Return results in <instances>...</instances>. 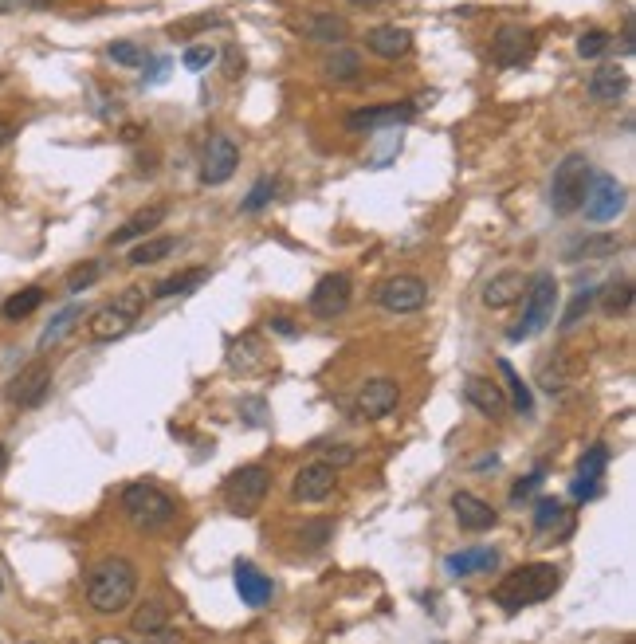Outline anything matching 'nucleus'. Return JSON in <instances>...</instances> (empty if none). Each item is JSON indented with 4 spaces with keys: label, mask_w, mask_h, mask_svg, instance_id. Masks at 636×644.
<instances>
[{
    "label": "nucleus",
    "mask_w": 636,
    "mask_h": 644,
    "mask_svg": "<svg viewBox=\"0 0 636 644\" xmlns=\"http://www.w3.org/2000/svg\"><path fill=\"white\" fill-rule=\"evenodd\" d=\"M138 597V570L130 558H103L87 574V605L103 617L130 609Z\"/></svg>",
    "instance_id": "nucleus-1"
},
{
    "label": "nucleus",
    "mask_w": 636,
    "mask_h": 644,
    "mask_svg": "<svg viewBox=\"0 0 636 644\" xmlns=\"http://www.w3.org/2000/svg\"><path fill=\"white\" fill-rule=\"evenodd\" d=\"M562 586V570L550 566V562H530V566H519L511 570L495 590H491V601L503 605L507 613H519L527 605H538L546 597H554Z\"/></svg>",
    "instance_id": "nucleus-2"
},
{
    "label": "nucleus",
    "mask_w": 636,
    "mask_h": 644,
    "mask_svg": "<svg viewBox=\"0 0 636 644\" xmlns=\"http://www.w3.org/2000/svg\"><path fill=\"white\" fill-rule=\"evenodd\" d=\"M122 511H126V519L138 527V531H146V535H154V531H165L173 519H177V503L154 487V483H130L126 491H122Z\"/></svg>",
    "instance_id": "nucleus-3"
},
{
    "label": "nucleus",
    "mask_w": 636,
    "mask_h": 644,
    "mask_svg": "<svg viewBox=\"0 0 636 644\" xmlns=\"http://www.w3.org/2000/svg\"><path fill=\"white\" fill-rule=\"evenodd\" d=\"M142 311H146V291H142V287H126L114 303L99 307V311L87 319L91 342H118V338H126V334L134 330V322H138Z\"/></svg>",
    "instance_id": "nucleus-4"
},
{
    "label": "nucleus",
    "mask_w": 636,
    "mask_h": 644,
    "mask_svg": "<svg viewBox=\"0 0 636 644\" xmlns=\"http://www.w3.org/2000/svg\"><path fill=\"white\" fill-rule=\"evenodd\" d=\"M554 311H558V279L550 271H538L527 279V303H523V319L519 326L507 330L511 342H523V338H534L538 330H546L554 322Z\"/></svg>",
    "instance_id": "nucleus-5"
},
{
    "label": "nucleus",
    "mask_w": 636,
    "mask_h": 644,
    "mask_svg": "<svg viewBox=\"0 0 636 644\" xmlns=\"http://www.w3.org/2000/svg\"><path fill=\"white\" fill-rule=\"evenodd\" d=\"M589 177H593V165L585 154H566L562 165L554 169V181H550V209L558 216H574L582 209L585 189H589Z\"/></svg>",
    "instance_id": "nucleus-6"
},
{
    "label": "nucleus",
    "mask_w": 636,
    "mask_h": 644,
    "mask_svg": "<svg viewBox=\"0 0 636 644\" xmlns=\"http://www.w3.org/2000/svg\"><path fill=\"white\" fill-rule=\"evenodd\" d=\"M267 491H271V472H267L264 464L236 468V472L224 480V487H220L224 507L236 511V515H256V511L264 507Z\"/></svg>",
    "instance_id": "nucleus-7"
},
{
    "label": "nucleus",
    "mask_w": 636,
    "mask_h": 644,
    "mask_svg": "<svg viewBox=\"0 0 636 644\" xmlns=\"http://www.w3.org/2000/svg\"><path fill=\"white\" fill-rule=\"evenodd\" d=\"M373 299H377V307H385L393 315H413V311H421L424 303H428V283H424L421 275H405L401 271V275L381 279Z\"/></svg>",
    "instance_id": "nucleus-8"
},
{
    "label": "nucleus",
    "mask_w": 636,
    "mask_h": 644,
    "mask_svg": "<svg viewBox=\"0 0 636 644\" xmlns=\"http://www.w3.org/2000/svg\"><path fill=\"white\" fill-rule=\"evenodd\" d=\"M582 209L593 224L617 220V216L625 213V185H621L613 173H593V177H589V189H585Z\"/></svg>",
    "instance_id": "nucleus-9"
},
{
    "label": "nucleus",
    "mask_w": 636,
    "mask_h": 644,
    "mask_svg": "<svg viewBox=\"0 0 636 644\" xmlns=\"http://www.w3.org/2000/svg\"><path fill=\"white\" fill-rule=\"evenodd\" d=\"M48 393H52V366H48V362L24 366L20 374L4 385V397H8V405H16V409H36V405L48 401Z\"/></svg>",
    "instance_id": "nucleus-10"
},
{
    "label": "nucleus",
    "mask_w": 636,
    "mask_h": 644,
    "mask_svg": "<svg viewBox=\"0 0 636 644\" xmlns=\"http://www.w3.org/2000/svg\"><path fill=\"white\" fill-rule=\"evenodd\" d=\"M350 299H354V283H350V275L330 271V275H322V279L315 283V291H311L307 307H311V315H315V319H338V315L350 307Z\"/></svg>",
    "instance_id": "nucleus-11"
},
{
    "label": "nucleus",
    "mask_w": 636,
    "mask_h": 644,
    "mask_svg": "<svg viewBox=\"0 0 636 644\" xmlns=\"http://www.w3.org/2000/svg\"><path fill=\"white\" fill-rule=\"evenodd\" d=\"M240 165V146L228 134H212L205 154H201V181L205 185H224Z\"/></svg>",
    "instance_id": "nucleus-12"
},
{
    "label": "nucleus",
    "mask_w": 636,
    "mask_h": 644,
    "mask_svg": "<svg viewBox=\"0 0 636 644\" xmlns=\"http://www.w3.org/2000/svg\"><path fill=\"white\" fill-rule=\"evenodd\" d=\"M334 487H338V468H330L326 460H311V464L299 468V476L291 483V495L299 503H322V499L334 495Z\"/></svg>",
    "instance_id": "nucleus-13"
},
{
    "label": "nucleus",
    "mask_w": 636,
    "mask_h": 644,
    "mask_svg": "<svg viewBox=\"0 0 636 644\" xmlns=\"http://www.w3.org/2000/svg\"><path fill=\"white\" fill-rule=\"evenodd\" d=\"M534 55V32L523 24H503L491 40V63L499 67H519Z\"/></svg>",
    "instance_id": "nucleus-14"
},
{
    "label": "nucleus",
    "mask_w": 636,
    "mask_h": 644,
    "mask_svg": "<svg viewBox=\"0 0 636 644\" xmlns=\"http://www.w3.org/2000/svg\"><path fill=\"white\" fill-rule=\"evenodd\" d=\"M417 103H381V107H366L354 110L346 118V126L354 134H373V130H385V126H401V122H413L417 118Z\"/></svg>",
    "instance_id": "nucleus-15"
},
{
    "label": "nucleus",
    "mask_w": 636,
    "mask_h": 644,
    "mask_svg": "<svg viewBox=\"0 0 636 644\" xmlns=\"http://www.w3.org/2000/svg\"><path fill=\"white\" fill-rule=\"evenodd\" d=\"M397 401H401V385H397L393 377H373V381H366V385L358 389L354 409H358V417L377 421V417H389V413L397 409Z\"/></svg>",
    "instance_id": "nucleus-16"
},
{
    "label": "nucleus",
    "mask_w": 636,
    "mask_h": 644,
    "mask_svg": "<svg viewBox=\"0 0 636 644\" xmlns=\"http://www.w3.org/2000/svg\"><path fill=\"white\" fill-rule=\"evenodd\" d=\"M452 511H456V523H460L464 531H472V535H479V531H491V527L499 523L495 507H491L487 499L472 495V491H456V495H452Z\"/></svg>",
    "instance_id": "nucleus-17"
},
{
    "label": "nucleus",
    "mask_w": 636,
    "mask_h": 644,
    "mask_svg": "<svg viewBox=\"0 0 636 644\" xmlns=\"http://www.w3.org/2000/svg\"><path fill=\"white\" fill-rule=\"evenodd\" d=\"M605 464H609V448L605 444H597V448H589L582 456V464H578V476L570 483V495L585 503V499H593L597 491H601V476H605Z\"/></svg>",
    "instance_id": "nucleus-18"
},
{
    "label": "nucleus",
    "mask_w": 636,
    "mask_h": 644,
    "mask_svg": "<svg viewBox=\"0 0 636 644\" xmlns=\"http://www.w3.org/2000/svg\"><path fill=\"white\" fill-rule=\"evenodd\" d=\"M295 32H303L315 44H342L350 36V24L342 16H334V12H303L295 20Z\"/></svg>",
    "instance_id": "nucleus-19"
},
{
    "label": "nucleus",
    "mask_w": 636,
    "mask_h": 644,
    "mask_svg": "<svg viewBox=\"0 0 636 644\" xmlns=\"http://www.w3.org/2000/svg\"><path fill=\"white\" fill-rule=\"evenodd\" d=\"M464 401L479 409L483 417H491V421H499L511 405H507V393H503V385H495V381H487V377H468L464 381Z\"/></svg>",
    "instance_id": "nucleus-20"
},
{
    "label": "nucleus",
    "mask_w": 636,
    "mask_h": 644,
    "mask_svg": "<svg viewBox=\"0 0 636 644\" xmlns=\"http://www.w3.org/2000/svg\"><path fill=\"white\" fill-rule=\"evenodd\" d=\"M523 291H527V275L523 271H499V275H491L483 283V303L491 311H503V307H515L523 299Z\"/></svg>",
    "instance_id": "nucleus-21"
},
{
    "label": "nucleus",
    "mask_w": 636,
    "mask_h": 644,
    "mask_svg": "<svg viewBox=\"0 0 636 644\" xmlns=\"http://www.w3.org/2000/svg\"><path fill=\"white\" fill-rule=\"evenodd\" d=\"M495 566H499V550H491V546H468V550H456V554L444 558V570H448L452 578L487 574V570H495Z\"/></svg>",
    "instance_id": "nucleus-22"
},
{
    "label": "nucleus",
    "mask_w": 636,
    "mask_h": 644,
    "mask_svg": "<svg viewBox=\"0 0 636 644\" xmlns=\"http://www.w3.org/2000/svg\"><path fill=\"white\" fill-rule=\"evenodd\" d=\"M629 91V71L621 67V63H605V67H597L593 75H589V95H593V103H617L621 95Z\"/></svg>",
    "instance_id": "nucleus-23"
},
{
    "label": "nucleus",
    "mask_w": 636,
    "mask_h": 644,
    "mask_svg": "<svg viewBox=\"0 0 636 644\" xmlns=\"http://www.w3.org/2000/svg\"><path fill=\"white\" fill-rule=\"evenodd\" d=\"M366 48L381 59H397L413 48V32L409 28H397V24H377L366 32Z\"/></svg>",
    "instance_id": "nucleus-24"
},
{
    "label": "nucleus",
    "mask_w": 636,
    "mask_h": 644,
    "mask_svg": "<svg viewBox=\"0 0 636 644\" xmlns=\"http://www.w3.org/2000/svg\"><path fill=\"white\" fill-rule=\"evenodd\" d=\"M236 593H240V601L244 605H252V609H264L267 601H271V578L260 574L252 562H236Z\"/></svg>",
    "instance_id": "nucleus-25"
},
{
    "label": "nucleus",
    "mask_w": 636,
    "mask_h": 644,
    "mask_svg": "<svg viewBox=\"0 0 636 644\" xmlns=\"http://www.w3.org/2000/svg\"><path fill=\"white\" fill-rule=\"evenodd\" d=\"M165 216H169V209H165V205H150V209L134 213L126 224H122V228H118V232H114V236H110V244H114V248H122V244H130V240H138V236L154 232Z\"/></svg>",
    "instance_id": "nucleus-26"
},
{
    "label": "nucleus",
    "mask_w": 636,
    "mask_h": 644,
    "mask_svg": "<svg viewBox=\"0 0 636 644\" xmlns=\"http://www.w3.org/2000/svg\"><path fill=\"white\" fill-rule=\"evenodd\" d=\"M613 252H621V240L617 236H585V240L566 248V260L570 264H578V260H605Z\"/></svg>",
    "instance_id": "nucleus-27"
},
{
    "label": "nucleus",
    "mask_w": 636,
    "mask_h": 644,
    "mask_svg": "<svg viewBox=\"0 0 636 644\" xmlns=\"http://www.w3.org/2000/svg\"><path fill=\"white\" fill-rule=\"evenodd\" d=\"M40 303H44V287H24V291H16L12 299H4L0 319L4 322L28 319V315H36V311H40Z\"/></svg>",
    "instance_id": "nucleus-28"
},
{
    "label": "nucleus",
    "mask_w": 636,
    "mask_h": 644,
    "mask_svg": "<svg viewBox=\"0 0 636 644\" xmlns=\"http://www.w3.org/2000/svg\"><path fill=\"white\" fill-rule=\"evenodd\" d=\"M165 625H169V609H165L161 601L138 605V609H134V621H130V629H134L138 637H158V633H165Z\"/></svg>",
    "instance_id": "nucleus-29"
},
{
    "label": "nucleus",
    "mask_w": 636,
    "mask_h": 644,
    "mask_svg": "<svg viewBox=\"0 0 636 644\" xmlns=\"http://www.w3.org/2000/svg\"><path fill=\"white\" fill-rule=\"evenodd\" d=\"M499 374H503V381H507V389H511V409L519 413V417H530L534 413V397H530V385L519 377V370L507 362V358H499Z\"/></svg>",
    "instance_id": "nucleus-30"
},
{
    "label": "nucleus",
    "mask_w": 636,
    "mask_h": 644,
    "mask_svg": "<svg viewBox=\"0 0 636 644\" xmlns=\"http://www.w3.org/2000/svg\"><path fill=\"white\" fill-rule=\"evenodd\" d=\"M558 527H562V531L570 527L566 503H562V499H550V495H546V499H538V503H534V531H538V535H546V531H558Z\"/></svg>",
    "instance_id": "nucleus-31"
},
{
    "label": "nucleus",
    "mask_w": 636,
    "mask_h": 644,
    "mask_svg": "<svg viewBox=\"0 0 636 644\" xmlns=\"http://www.w3.org/2000/svg\"><path fill=\"white\" fill-rule=\"evenodd\" d=\"M538 385L550 393V397H558V393H566L570 385H574V370H570V362L566 358H546L542 366H538Z\"/></svg>",
    "instance_id": "nucleus-32"
},
{
    "label": "nucleus",
    "mask_w": 636,
    "mask_h": 644,
    "mask_svg": "<svg viewBox=\"0 0 636 644\" xmlns=\"http://www.w3.org/2000/svg\"><path fill=\"white\" fill-rule=\"evenodd\" d=\"M209 279V268H193V271H177L169 279H161L154 287V299H173V295H189L193 287H201Z\"/></svg>",
    "instance_id": "nucleus-33"
},
{
    "label": "nucleus",
    "mask_w": 636,
    "mask_h": 644,
    "mask_svg": "<svg viewBox=\"0 0 636 644\" xmlns=\"http://www.w3.org/2000/svg\"><path fill=\"white\" fill-rule=\"evenodd\" d=\"M322 71H326L334 83H350V79H358V75H362V55L350 52V48H338L334 55H326Z\"/></svg>",
    "instance_id": "nucleus-34"
},
{
    "label": "nucleus",
    "mask_w": 636,
    "mask_h": 644,
    "mask_svg": "<svg viewBox=\"0 0 636 644\" xmlns=\"http://www.w3.org/2000/svg\"><path fill=\"white\" fill-rule=\"evenodd\" d=\"M173 248H177V240H173V236L142 240V244L130 252V268H150V264H158V260H165V256H173Z\"/></svg>",
    "instance_id": "nucleus-35"
},
{
    "label": "nucleus",
    "mask_w": 636,
    "mask_h": 644,
    "mask_svg": "<svg viewBox=\"0 0 636 644\" xmlns=\"http://www.w3.org/2000/svg\"><path fill=\"white\" fill-rule=\"evenodd\" d=\"M79 319H83V307H75V303H71V307H63V311L48 322V330L40 334V350H52L55 342H63V338L75 330V322Z\"/></svg>",
    "instance_id": "nucleus-36"
},
{
    "label": "nucleus",
    "mask_w": 636,
    "mask_h": 644,
    "mask_svg": "<svg viewBox=\"0 0 636 644\" xmlns=\"http://www.w3.org/2000/svg\"><path fill=\"white\" fill-rule=\"evenodd\" d=\"M629 307H633V283H629V279L609 283L605 295H601V311H605V315H625Z\"/></svg>",
    "instance_id": "nucleus-37"
},
{
    "label": "nucleus",
    "mask_w": 636,
    "mask_h": 644,
    "mask_svg": "<svg viewBox=\"0 0 636 644\" xmlns=\"http://www.w3.org/2000/svg\"><path fill=\"white\" fill-rule=\"evenodd\" d=\"M609 44H613V36H609L605 28H589V32L578 36V55H582V59H597V55L609 52Z\"/></svg>",
    "instance_id": "nucleus-38"
},
{
    "label": "nucleus",
    "mask_w": 636,
    "mask_h": 644,
    "mask_svg": "<svg viewBox=\"0 0 636 644\" xmlns=\"http://www.w3.org/2000/svg\"><path fill=\"white\" fill-rule=\"evenodd\" d=\"M271 197H275V181L271 177H260L256 185H252V193L244 197V205H240V213H260L271 205Z\"/></svg>",
    "instance_id": "nucleus-39"
},
{
    "label": "nucleus",
    "mask_w": 636,
    "mask_h": 644,
    "mask_svg": "<svg viewBox=\"0 0 636 644\" xmlns=\"http://www.w3.org/2000/svg\"><path fill=\"white\" fill-rule=\"evenodd\" d=\"M334 535V527L326 523V519H318V523H303V531H299V546L303 550H322L326 542Z\"/></svg>",
    "instance_id": "nucleus-40"
},
{
    "label": "nucleus",
    "mask_w": 636,
    "mask_h": 644,
    "mask_svg": "<svg viewBox=\"0 0 636 644\" xmlns=\"http://www.w3.org/2000/svg\"><path fill=\"white\" fill-rule=\"evenodd\" d=\"M106 55L114 59V63H122V67H138V63H146V52L138 48V44H130V40H118V44H110Z\"/></svg>",
    "instance_id": "nucleus-41"
},
{
    "label": "nucleus",
    "mask_w": 636,
    "mask_h": 644,
    "mask_svg": "<svg viewBox=\"0 0 636 644\" xmlns=\"http://www.w3.org/2000/svg\"><path fill=\"white\" fill-rule=\"evenodd\" d=\"M99 275H103V264H83V268H75L71 275H67V291H71V295H79V291H87Z\"/></svg>",
    "instance_id": "nucleus-42"
},
{
    "label": "nucleus",
    "mask_w": 636,
    "mask_h": 644,
    "mask_svg": "<svg viewBox=\"0 0 636 644\" xmlns=\"http://www.w3.org/2000/svg\"><path fill=\"white\" fill-rule=\"evenodd\" d=\"M593 299H597V291H578L574 295V303H570V311L562 315V330H570V326H578L582 322V315L593 307Z\"/></svg>",
    "instance_id": "nucleus-43"
},
{
    "label": "nucleus",
    "mask_w": 636,
    "mask_h": 644,
    "mask_svg": "<svg viewBox=\"0 0 636 644\" xmlns=\"http://www.w3.org/2000/svg\"><path fill=\"white\" fill-rule=\"evenodd\" d=\"M212 59H216V52H212L209 44H193V48H185V55H181L185 71H205Z\"/></svg>",
    "instance_id": "nucleus-44"
},
{
    "label": "nucleus",
    "mask_w": 636,
    "mask_h": 644,
    "mask_svg": "<svg viewBox=\"0 0 636 644\" xmlns=\"http://www.w3.org/2000/svg\"><path fill=\"white\" fill-rule=\"evenodd\" d=\"M542 476H546V468H534L530 476H523V480L511 487V503H523L527 495H534V491L542 487Z\"/></svg>",
    "instance_id": "nucleus-45"
},
{
    "label": "nucleus",
    "mask_w": 636,
    "mask_h": 644,
    "mask_svg": "<svg viewBox=\"0 0 636 644\" xmlns=\"http://www.w3.org/2000/svg\"><path fill=\"white\" fill-rule=\"evenodd\" d=\"M358 460V452L350 448V444H334V448H326V464L330 468H346V464H354Z\"/></svg>",
    "instance_id": "nucleus-46"
},
{
    "label": "nucleus",
    "mask_w": 636,
    "mask_h": 644,
    "mask_svg": "<svg viewBox=\"0 0 636 644\" xmlns=\"http://www.w3.org/2000/svg\"><path fill=\"white\" fill-rule=\"evenodd\" d=\"M52 8V0H0V12H40Z\"/></svg>",
    "instance_id": "nucleus-47"
},
{
    "label": "nucleus",
    "mask_w": 636,
    "mask_h": 644,
    "mask_svg": "<svg viewBox=\"0 0 636 644\" xmlns=\"http://www.w3.org/2000/svg\"><path fill=\"white\" fill-rule=\"evenodd\" d=\"M271 330L275 334H283V338H299V326L291 319H271Z\"/></svg>",
    "instance_id": "nucleus-48"
},
{
    "label": "nucleus",
    "mask_w": 636,
    "mask_h": 644,
    "mask_svg": "<svg viewBox=\"0 0 636 644\" xmlns=\"http://www.w3.org/2000/svg\"><path fill=\"white\" fill-rule=\"evenodd\" d=\"M240 71H244V59L236 55V48H228V79H240Z\"/></svg>",
    "instance_id": "nucleus-49"
},
{
    "label": "nucleus",
    "mask_w": 636,
    "mask_h": 644,
    "mask_svg": "<svg viewBox=\"0 0 636 644\" xmlns=\"http://www.w3.org/2000/svg\"><path fill=\"white\" fill-rule=\"evenodd\" d=\"M12 134H16V130H12V122H4V118H0V150L12 142Z\"/></svg>",
    "instance_id": "nucleus-50"
},
{
    "label": "nucleus",
    "mask_w": 636,
    "mask_h": 644,
    "mask_svg": "<svg viewBox=\"0 0 636 644\" xmlns=\"http://www.w3.org/2000/svg\"><path fill=\"white\" fill-rule=\"evenodd\" d=\"M4 468H8V448L0 444V472H4Z\"/></svg>",
    "instance_id": "nucleus-51"
},
{
    "label": "nucleus",
    "mask_w": 636,
    "mask_h": 644,
    "mask_svg": "<svg viewBox=\"0 0 636 644\" xmlns=\"http://www.w3.org/2000/svg\"><path fill=\"white\" fill-rule=\"evenodd\" d=\"M350 4H358V8H373V4H381V0H350Z\"/></svg>",
    "instance_id": "nucleus-52"
},
{
    "label": "nucleus",
    "mask_w": 636,
    "mask_h": 644,
    "mask_svg": "<svg viewBox=\"0 0 636 644\" xmlns=\"http://www.w3.org/2000/svg\"><path fill=\"white\" fill-rule=\"evenodd\" d=\"M0 590H4V582H0Z\"/></svg>",
    "instance_id": "nucleus-53"
}]
</instances>
